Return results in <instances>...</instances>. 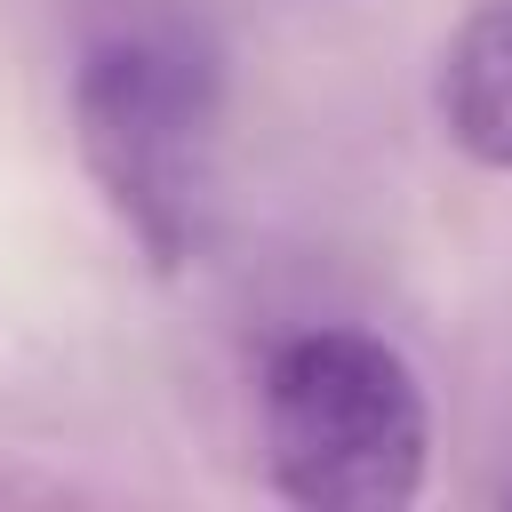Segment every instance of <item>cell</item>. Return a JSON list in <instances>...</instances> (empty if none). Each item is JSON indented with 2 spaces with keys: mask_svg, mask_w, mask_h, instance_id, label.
Here are the masks:
<instances>
[{
  "mask_svg": "<svg viewBox=\"0 0 512 512\" xmlns=\"http://www.w3.org/2000/svg\"><path fill=\"white\" fill-rule=\"evenodd\" d=\"M432 112L472 168L512 176V0H472L456 16V32L440 40Z\"/></svg>",
  "mask_w": 512,
  "mask_h": 512,
  "instance_id": "3",
  "label": "cell"
},
{
  "mask_svg": "<svg viewBox=\"0 0 512 512\" xmlns=\"http://www.w3.org/2000/svg\"><path fill=\"white\" fill-rule=\"evenodd\" d=\"M264 472L304 512H400L424 496L432 408L376 328H296L264 360Z\"/></svg>",
  "mask_w": 512,
  "mask_h": 512,
  "instance_id": "2",
  "label": "cell"
},
{
  "mask_svg": "<svg viewBox=\"0 0 512 512\" xmlns=\"http://www.w3.org/2000/svg\"><path fill=\"white\" fill-rule=\"evenodd\" d=\"M72 144L104 208L136 232L160 272H184L208 240L216 144H224V56L176 8L112 16L72 64Z\"/></svg>",
  "mask_w": 512,
  "mask_h": 512,
  "instance_id": "1",
  "label": "cell"
}]
</instances>
